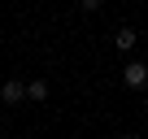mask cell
Here are the masks:
<instances>
[{"instance_id":"obj_1","label":"cell","mask_w":148,"mask_h":139,"mask_svg":"<svg viewBox=\"0 0 148 139\" xmlns=\"http://www.w3.org/2000/svg\"><path fill=\"white\" fill-rule=\"evenodd\" d=\"M122 83H126V87H148V65H144V61L122 65Z\"/></svg>"},{"instance_id":"obj_2","label":"cell","mask_w":148,"mask_h":139,"mask_svg":"<svg viewBox=\"0 0 148 139\" xmlns=\"http://www.w3.org/2000/svg\"><path fill=\"white\" fill-rule=\"evenodd\" d=\"M0 96H5V104H18V100H22V96H26V87H22V83H18V78H9V83H5V87H0Z\"/></svg>"},{"instance_id":"obj_3","label":"cell","mask_w":148,"mask_h":139,"mask_svg":"<svg viewBox=\"0 0 148 139\" xmlns=\"http://www.w3.org/2000/svg\"><path fill=\"white\" fill-rule=\"evenodd\" d=\"M135 39H139V35H135V31H131V26H122V31H118V35H113V44H118V48H122V52H126V48H135Z\"/></svg>"},{"instance_id":"obj_4","label":"cell","mask_w":148,"mask_h":139,"mask_svg":"<svg viewBox=\"0 0 148 139\" xmlns=\"http://www.w3.org/2000/svg\"><path fill=\"white\" fill-rule=\"evenodd\" d=\"M26 96H31V100H48V83H44V78L26 83Z\"/></svg>"},{"instance_id":"obj_5","label":"cell","mask_w":148,"mask_h":139,"mask_svg":"<svg viewBox=\"0 0 148 139\" xmlns=\"http://www.w3.org/2000/svg\"><path fill=\"white\" fill-rule=\"evenodd\" d=\"M144 104H148V100H144Z\"/></svg>"},{"instance_id":"obj_6","label":"cell","mask_w":148,"mask_h":139,"mask_svg":"<svg viewBox=\"0 0 148 139\" xmlns=\"http://www.w3.org/2000/svg\"><path fill=\"white\" fill-rule=\"evenodd\" d=\"M144 139H148V135H144Z\"/></svg>"}]
</instances>
